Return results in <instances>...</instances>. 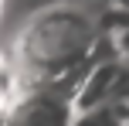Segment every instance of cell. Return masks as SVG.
<instances>
[{"mask_svg": "<svg viewBox=\"0 0 129 126\" xmlns=\"http://www.w3.org/2000/svg\"><path fill=\"white\" fill-rule=\"evenodd\" d=\"M105 34L102 10L88 0H71L31 14L14 27V72L20 89L82 72Z\"/></svg>", "mask_w": 129, "mask_h": 126, "instance_id": "cell-1", "label": "cell"}, {"mask_svg": "<svg viewBox=\"0 0 129 126\" xmlns=\"http://www.w3.org/2000/svg\"><path fill=\"white\" fill-rule=\"evenodd\" d=\"M82 72L64 79L27 85L14 95L4 126H71L75 123V85Z\"/></svg>", "mask_w": 129, "mask_h": 126, "instance_id": "cell-2", "label": "cell"}, {"mask_svg": "<svg viewBox=\"0 0 129 126\" xmlns=\"http://www.w3.org/2000/svg\"><path fill=\"white\" fill-rule=\"evenodd\" d=\"M71 126H126V106L122 102H102V106H92L75 113Z\"/></svg>", "mask_w": 129, "mask_h": 126, "instance_id": "cell-3", "label": "cell"}, {"mask_svg": "<svg viewBox=\"0 0 129 126\" xmlns=\"http://www.w3.org/2000/svg\"><path fill=\"white\" fill-rule=\"evenodd\" d=\"M58 4H71V0H4V7H0V20H14V27L20 24V20H27L31 14L38 10H48V7H58Z\"/></svg>", "mask_w": 129, "mask_h": 126, "instance_id": "cell-4", "label": "cell"}, {"mask_svg": "<svg viewBox=\"0 0 129 126\" xmlns=\"http://www.w3.org/2000/svg\"><path fill=\"white\" fill-rule=\"evenodd\" d=\"M126 126H129V102H126Z\"/></svg>", "mask_w": 129, "mask_h": 126, "instance_id": "cell-5", "label": "cell"}, {"mask_svg": "<svg viewBox=\"0 0 129 126\" xmlns=\"http://www.w3.org/2000/svg\"><path fill=\"white\" fill-rule=\"evenodd\" d=\"M0 7H4V0H0Z\"/></svg>", "mask_w": 129, "mask_h": 126, "instance_id": "cell-6", "label": "cell"}]
</instances>
